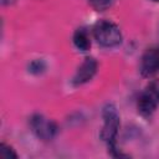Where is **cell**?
<instances>
[{
  "mask_svg": "<svg viewBox=\"0 0 159 159\" xmlns=\"http://www.w3.org/2000/svg\"><path fill=\"white\" fill-rule=\"evenodd\" d=\"M93 35L97 42L104 47H113L122 42V34L119 27L112 21H99L93 29Z\"/></svg>",
  "mask_w": 159,
  "mask_h": 159,
  "instance_id": "cell-2",
  "label": "cell"
},
{
  "mask_svg": "<svg viewBox=\"0 0 159 159\" xmlns=\"http://www.w3.org/2000/svg\"><path fill=\"white\" fill-rule=\"evenodd\" d=\"M153 1H157V2H159V0H153Z\"/></svg>",
  "mask_w": 159,
  "mask_h": 159,
  "instance_id": "cell-10",
  "label": "cell"
},
{
  "mask_svg": "<svg viewBox=\"0 0 159 159\" xmlns=\"http://www.w3.org/2000/svg\"><path fill=\"white\" fill-rule=\"evenodd\" d=\"M0 158L10 159V158H17V155L10 145H6L5 143H1L0 144Z\"/></svg>",
  "mask_w": 159,
  "mask_h": 159,
  "instance_id": "cell-9",
  "label": "cell"
},
{
  "mask_svg": "<svg viewBox=\"0 0 159 159\" xmlns=\"http://www.w3.org/2000/svg\"><path fill=\"white\" fill-rule=\"evenodd\" d=\"M30 123L35 134L42 140H51L56 134V130H57L56 124L41 114H35L31 118Z\"/></svg>",
  "mask_w": 159,
  "mask_h": 159,
  "instance_id": "cell-4",
  "label": "cell"
},
{
  "mask_svg": "<svg viewBox=\"0 0 159 159\" xmlns=\"http://www.w3.org/2000/svg\"><path fill=\"white\" fill-rule=\"evenodd\" d=\"M73 43L78 50L88 51L91 47V40L87 31H84L83 29H78L73 35Z\"/></svg>",
  "mask_w": 159,
  "mask_h": 159,
  "instance_id": "cell-7",
  "label": "cell"
},
{
  "mask_svg": "<svg viewBox=\"0 0 159 159\" xmlns=\"http://www.w3.org/2000/svg\"><path fill=\"white\" fill-rule=\"evenodd\" d=\"M96 72H97V61L92 57H87L81 63V66L77 68V71L72 78V83L75 86L83 84V83L88 82L89 80H92V77L96 75Z\"/></svg>",
  "mask_w": 159,
  "mask_h": 159,
  "instance_id": "cell-5",
  "label": "cell"
},
{
  "mask_svg": "<svg viewBox=\"0 0 159 159\" xmlns=\"http://www.w3.org/2000/svg\"><path fill=\"white\" fill-rule=\"evenodd\" d=\"M140 71L144 76H152L159 72V47L148 50L140 62Z\"/></svg>",
  "mask_w": 159,
  "mask_h": 159,
  "instance_id": "cell-6",
  "label": "cell"
},
{
  "mask_svg": "<svg viewBox=\"0 0 159 159\" xmlns=\"http://www.w3.org/2000/svg\"><path fill=\"white\" fill-rule=\"evenodd\" d=\"M114 0H89L91 6L96 11H104L113 5Z\"/></svg>",
  "mask_w": 159,
  "mask_h": 159,
  "instance_id": "cell-8",
  "label": "cell"
},
{
  "mask_svg": "<svg viewBox=\"0 0 159 159\" xmlns=\"http://www.w3.org/2000/svg\"><path fill=\"white\" fill-rule=\"evenodd\" d=\"M159 104V80H152L138 99V111L143 116H150Z\"/></svg>",
  "mask_w": 159,
  "mask_h": 159,
  "instance_id": "cell-3",
  "label": "cell"
},
{
  "mask_svg": "<svg viewBox=\"0 0 159 159\" xmlns=\"http://www.w3.org/2000/svg\"><path fill=\"white\" fill-rule=\"evenodd\" d=\"M104 123H103V128L101 130V138L107 143L109 150L114 154L116 148V138L118 134V129H119V114L117 108L113 104H107L103 108L102 112Z\"/></svg>",
  "mask_w": 159,
  "mask_h": 159,
  "instance_id": "cell-1",
  "label": "cell"
}]
</instances>
